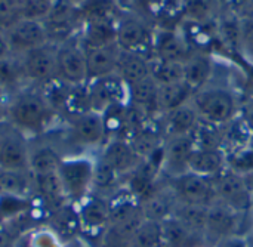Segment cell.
<instances>
[{
  "instance_id": "obj_37",
  "label": "cell",
  "mask_w": 253,
  "mask_h": 247,
  "mask_svg": "<svg viewBox=\"0 0 253 247\" xmlns=\"http://www.w3.org/2000/svg\"><path fill=\"white\" fill-rule=\"evenodd\" d=\"M129 142L135 150L136 156L142 160L159 148V135L153 129L144 127Z\"/></svg>"
},
{
  "instance_id": "obj_16",
  "label": "cell",
  "mask_w": 253,
  "mask_h": 247,
  "mask_svg": "<svg viewBox=\"0 0 253 247\" xmlns=\"http://www.w3.org/2000/svg\"><path fill=\"white\" fill-rule=\"evenodd\" d=\"M122 49L117 43L84 49L86 67H87V82L116 74L117 62Z\"/></svg>"
},
{
  "instance_id": "obj_14",
  "label": "cell",
  "mask_w": 253,
  "mask_h": 247,
  "mask_svg": "<svg viewBox=\"0 0 253 247\" xmlns=\"http://www.w3.org/2000/svg\"><path fill=\"white\" fill-rule=\"evenodd\" d=\"M68 138L82 147L96 145L105 141V127L102 116L95 111H89L68 122Z\"/></svg>"
},
{
  "instance_id": "obj_44",
  "label": "cell",
  "mask_w": 253,
  "mask_h": 247,
  "mask_svg": "<svg viewBox=\"0 0 253 247\" xmlns=\"http://www.w3.org/2000/svg\"><path fill=\"white\" fill-rule=\"evenodd\" d=\"M243 120H245V124L251 130H253V93L249 95V98L246 99L243 105Z\"/></svg>"
},
{
  "instance_id": "obj_6",
  "label": "cell",
  "mask_w": 253,
  "mask_h": 247,
  "mask_svg": "<svg viewBox=\"0 0 253 247\" xmlns=\"http://www.w3.org/2000/svg\"><path fill=\"white\" fill-rule=\"evenodd\" d=\"M56 49L58 44L49 41L19 55L28 82L43 86L56 79Z\"/></svg>"
},
{
  "instance_id": "obj_36",
  "label": "cell",
  "mask_w": 253,
  "mask_h": 247,
  "mask_svg": "<svg viewBox=\"0 0 253 247\" xmlns=\"http://www.w3.org/2000/svg\"><path fill=\"white\" fill-rule=\"evenodd\" d=\"M218 31L221 39L231 46L233 49L240 47V37H242V19L237 18L234 13H228L219 19Z\"/></svg>"
},
{
  "instance_id": "obj_35",
  "label": "cell",
  "mask_w": 253,
  "mask_h": 247,
  "mask_svg": "<svg viewBox=\"0 0 253 247\" xmlns=\"http://www.w3.org/2000/svg\"><path fill=\"white\" fill-rule=\"evenodd\" d=\"M163 231L168 247H188L194 242V237L199 236L185 228L172 216L163 221Z\"/></svg>"
},
{
  "instance_id": "obj_32",
  "label": "cell",
  "mask_w": 253,
  "mask_h": 247,
  "mask_svg": "<svg viewBox=\"0 0 253 247\" xmlns=\"http://www.w3.org/2000/svg\"><path fill=\"white\" fill-rule=\"evenodd\" d=\"M62 162L59 153L50 145H42L34 150H30L28 170L31 175H46L58 172V167Z\"/></svg>"
},
{
  "instance_id": "obj_28",
  "label": "cell",
  "mask_w": 253,
  "mask_h": 247,
  "mask_svg": "<svg viewBox=\"0 0 253 247\" xmlns=\"http://www.w3.org/2000/svg\"><path fill=\"white\" fill-rule=\"evenodd\" d=\"M208 213H209V207L178 202L176 205H173L170 216L175 218L178 222H181L185 228H188L194 234L200 236V234H206Z\"/></svg>"
},
{
  "instance_id": "obj_49",
  "label": "cell",
  "mask_w": 253,
  "mask_h": 247,
  "mask_svg": "<svg viewBox=\"0 0 253 247\" xmlns=\"http://www.w3.org/2000/svg\"><path fill=\"white\" fill-rule=\"evenodd\" d=\"M222 247H248V245L240 239H227Z\"/></svg>"
},
{
  "instance_id": "obj_22",
  "label": "cell",
  "mask_w": 253,
  "mask_h": 247,
  "mask_svg": "<svg viewBox=\"0 0 253 247\" xmlns=\"http://www.w3.org/2000/svg\"><path fill=\"white\" fill-rule=\"evenodd\" d=\"M33 191L36 193L37 199L46 206L49 213L68 202L56 172L46 175H33Z\"/></svg>"
},
{
  "instance_id": "obj_3",
  "label": "cell",
  "mask_w": 253,
  "mask_h": 247,
  "mask_svg": "<svg viewBox=\"0 0 253 247\" xmlns=\"http://www.w3.org/2000/svg\"><path fill=\"white\" fill-rule=\"evenodd\" d=\"M193 107L196 108L200 120L221 126L234 119L237 102L234 95L222 87H205L194 93Z\"/></svg>"
},
{
  "instance_id": "obj_17",
  "label": "cell",
  "mask_w": 253,
  "mask_h": 247,
  "mask_svg": "<svg viewBox=\"0 0 253 247\" xmlns=\"http://www.w3.org/2000/svg\"><path fill=\"white\" fill-rule=\"evenodd\" d=\"M194 150L196 142L191 135L169 138V142L165 145L163 167L175 178L188 172V163Z\"/></svg>"
},
{
  "instance_id": "obj_10",
  "label": "cell",
  "mask_w": 253,
  "mask_h": 247,
  "mask_svg": "<svg viewBox=\"0 0 253 247\" xmlns=\"http://www.w3.org/2000/svg\"><path fill=\"white\" fill-rule=\"evenodd\" d=\"M80 21L83 22V16L79 9L70 6L65 0H55L49 15L43 21L49 41L59 44L70 40Z\"/></svg>"
},
{
  "instance_id": "obj_5",
  "label": "cell",
  "mask_w": 253,
  "mask_h": 247,
  "mask_svg": "<svg viewBox=\"0 0 253 247\" xmlns=\"http://www.w3.org/2000/svg\"><path fill=\"white\" fill-rule=\"evenodd\" d=\"M56 79L77 86L87 83L86 53L79 39L67 40L56 49Z\"/></svg>"
},
{
  "instance_id": "obj_33",
  "label": "cell",
  "mask_w": 253,
  "mask_h": 247,
  "mask_svg": "<svg viewBox=\"0 0 253 247\" xmlns=\"http://www.w3.org/2000/svg\"><path fill=\"white\" fill-rule=\"evenodd\" d=\"M133 247H168L165 231H163V222L157 221H144L141 227L136 230L133 239Z\"/></svg>"
},
{
  "instance_id": "obj_23",
  "label": "cell",
  "mask_w": 253,
  "mask_h": 247,
  "mask_svg": "<svg viewBox=\"0 0 253 247\" xmlns=\"http://www.w3.org/2000/svg\"><path fill=\"white\" fill-rule=\"evenodd\" d=\"M236 210L231 207L219 203L212 205L209 207L208 213V227H206V234L212 237H219V239H230L234 233L237 219H236Z\"/></svg>"
},
{
  "instance_id": "obj_27",
  "label": "cell",
  "mask_w": 253,
  "mask_h": 247,
  "mask_svg": "<svg viewBox=\"0 0 253 247\" xmlns=\"http://www.w3.org/2000/svg\"><path fill=\"white\" fill-rule=\"evenodd\" d=\"M168 114L166 119V132L169 138L172 136H185L193 135L196 130L200 117L196 111V108L190 104H185L176 110H172Z\"/></svg>"
},
{
  "instance_id": "obj_13",
  "label": "cell",
  "mask_w": 253,
  "mask_h": 247,
  "mask_svg": "<svg viewBox=\"0 0 253 247\" xmlns=\"http://www.w3.org/2000/svg\"><path fill=\"white\" fill-rule=\"evenodd\" d=\"M218 200L236 212H243L251 205V194L242 175L234 170L222 169L212 178Z\"/></svg>"
},
{
  "instance_id": "obj_8",
  "label": "cell",
  "mask_w": 253,
  "mask_h": 247,
  "mask_svg": "<svg viewBox=\"0 0 253 247\" xmlns=\"http://www.w3.org/2000/svg\"><path fill=\"white\" fill-rule=\"evenodd\" d=\"M87 89L90 110L95 113L101 114L117 104H129V87L117 74L87 82Z\"/></svg>"
},
{
  "instance_id": "obj_2",
  "label": "cell",
  "mask_w": 253,
  "mask_h": 247,
  "mask_svg": "<svg viewBox=\"0 0 253 247\" xmlns=\"http://www.w3.org/2000/svg\"><path fill=\"white\" fill-rule=\"evenodd\" d=\"M95 162L87 157L62 159L58 167V178L61 181L64 194L70 203L79 205L92 191Z\"/></svg>"
},
{
  "instance_id": "obj_51",
  "label": "cell",
  "mask_w": 253,
  "mask_h": 247,
  "mask_svg": "<svg viewBox=\"0 0 253 247\" xmlns=\"http://www.w3.org/2000/svg\"><path fill=\"white\" fill-rule=\"evenodd\" d=\"M251 18H253V13H252V16H251Z\"/></svg>"
},
{
  "instance_id": "obj_11",
  "label": "cell",
  "mask_w": 253,
  "mask_h": 247,
  "mask_svg": "<svg viewBox=\"0 0 253 247\" xmlns=\"http://www.w3.org/2000/svg\"><path fill=\"white\" fill-rule=\"evenodd\" d=\"M153 40L154 36L150 27L141 18L135 15H125L117 21L116 43L122 50L145 55V52L153 46Z\"/></svg>"
},
{
  "instance_id": "obj_50",
  "label": "cell",
  "mask_w": 253,
  "mask_h": 247,
  "mask_svg": "<svg viewBox=\"0 0 253 247\" xmlns=\"http://www.w3.org/2000/svg\"><path fill=\"white\" fill-rule=\"evenodd\" d=\"M113 1H116V3H120V4H123V3H133L135 0H113Z\"/></svg>"
},
{
  "instance_id": "obj_38",
  "label": "cell",
  "mask_w": 253,
  "mask_h": 247,
  "mask_svg": "<svg viewBox=\"0 0 253 247\" xmlns=\"http://www.w3.org/2000/svg\"><path fill=\"white\" fill-rule=\"evenodd\" d=\"M119 173L108 166L104 160H98L95 162V167H93V181H92V190H98V191H104V190H110L116 185L117 179H119Z\"/></svg>"
},
{
  "instance_id": "obj_20",
  "label": "cell",
  "mask_w": 253,
  "mask_h": 247,
  "mask_svg": "<svg viewBox=\"0 0 253 247\" xmlns=\"http://www.w3.org/2000/svg\"><path fill=\"white\" fill-rule=\"evenodd\" d=\"M153 43H154L156 58L159 59L185 62L191 56L185 37L175 31H170V30L160 31L154 37Z\"/></svg>"
},
{
  "instance_id": "obj_1",
  "label": "cell",
  "mask_w": 253,
  "mask_h": 247,
  "mask_svg": "<svg viewBox=\"0 0 253 247\" xmlns=\"http://www.w3.org/2000/svg\"><path fill=\"white\" fill-rule=\"evenodd\" d=\"M59 116L49 105L37 87H25L12 95L6 108V119L27 136H39L49 130Z\"/></svg>"
},
{
  "instance_id": "obj_7",
  "label": "cell",
  "mask_w": 253,
  "mask_h": 247,
  "mask_svg": "<svg viewBox=\"0 0 253 247\" xmlns=\"http://www.w3.org/2000/svg\"><path fill=\"white\" fill-rule=\"evenodd\" d=\"M173 190L178 202L211 207L218 202L212 178L185 172L175 178Z\"/></svg>"
},
{
  "instance_id": "obj_26",
  "label": "cell",
  "mask_w": 253,
  "mask_h": 247,
  "mask_svg": "<svg viewBox=\"0 0 253 247\" xmlns=\"http://www.w3.org/2000/svg\"><path fill=\"white\" fill-rule=\"evenodd\" d=\"M27 82L28 80L25 77L19 55L9 53L0 59V87L6 93H18L19 90L25 89L24 83Z\"/></svg>"
},
{
  "instance_id": "obj_47",
  "label": "cell",
  "mask_w": 253,
  "mask_h": 247,
  "mask_svg": "<svg viewBox=\"0 0 253 247\" xmlns=\"http://www.w3.org/2000/svg\"><path fill=\"white\" fill-rule=\"evenodd\" d=\"M6 108H7V102H6V92L0 87V122L6 119Z\"/></svg>"
},
{
  "instance_id": "obj_39",
  "label": "cell",
  "mask_w": 253,
  "mask_h": 247,
  "mask_svg": "<svg viewBox=\"0 0 253 247\" xmlns=\"http://www.w3.org/2000/svg\"><path fill=\"white\" fill-rule=\"evenodd\" d=\"M216 0H184L182 4V12L194 21V22H203L209 19V16L215 10Z\"/></svg>"
},
{
  "instance_id": "obj_12",
  "label": "cell",
  "mask_w": 253,
  "mask_h": 247,
  "mask_svg": "<svg viewBox=\"0 0 253 247\" xmlns=\"http://www.w3.org/2000/svg\"><path fill=\"white\" fill-rule=\"evenodd\" d=\"M4 37L9 44L10 53L15 55H22L31 49L49 43L47 31L43 21L27 18H22L16 24H13L4 33Z\"/></svg>"
},
{
  "instance_id": "obj_42",
  "label": "cell",
  "mask_w": 253,
  "mask_h": 247,
  "mask_svg": "<svg viewBox=\"0 0 253 247\" xmlns=\"http://www.w3.org/2000/svg\"><path fill=\"white\" fill-rule=\"evenodd\" d=\"M240 49L243 53L253 61V18L242 19V37H240Z\"/></svg>"
},
{
  "instance_id": "obj_34",
  "label": "cell",
  "mask_w": 253,
  "mask_h": 247,
  "mask_svg": "<svg viewBox=\"0 0 253 247\" xmlns=\"http://www.w3.org/2000/svg\"><path fill=\"white\" fill-rule=\"evenodd\" d=\"M151 64V76L156 79L159 84L175 83L184 79V62L165 61V59H150Z\"/></svg>"
},
{
  "instance_id": "obj_18",
  "label": "cell",
  "mask_w": 253,
  "mask_h": 247,
  "mask_svg": "<svg viewBox=\"0 0 253 247\" xmlns=\"http://www.w3.org/2000/svg\"><path fill=\"white\" fill-rule=\"evenodd\" d=\"M116 36L117 22H114L111 16L87 18L83 21V28L79 41L83 49H90L116 43Z\"/></svg>"
},
{
  "instance_id": "obj_41",
  "label": "cell",
  "mask_w": 253,
  "mask_h": 247,
  "mask_svg": "<svg viewBox=\"0 0 253 247\" xmlns=\"http://www.w3.org/2000/svg\"><path fill=\"white\" fill-rule=\"evenodd\" d=\"M22 19L21 12L13 0H0V31L6 33L13 24Z\"/></svg>"
},
{
  "instance_id": "obj_21",
  "label": "cell",
  "mask_w": 253,
  "mask_h": 247,
  "mask_svg": "<svg viewBox=\"0 0 253 247\" xmlns=\"http://www.w3.org/2000/svg\"><path fill=\"white\" fill-rule=\"evenodd\" d=\"M116 74L123 80V83L129 87L148 76H151V64L150 58L135 52H120V58L117 62Z\"/></svg>"
},
{
  "instance_id": "obj_31",
  "label": "cell",
  "mask_w": 253,
  "mask_h": 247,
  "mask_svg": "<svg viewBox=\"0 0 253 247\" xmlns=\"http://www.w3.org/2000/svg\"><path fill=\"white\" fill-rule=\"evenodd\" d=\"M33 193V175L25 170L0 169V194L30 197Z\"/></svg>"
},
{
  "instance_id": "obj_30",
  "label": "cell",
  "mask_w": 253,
  "mask_h": 247,
  "mask_svg": "<svg viewBox=\"0 0 253 247\" xmlns=\"http://www.w3.org/2000/svg\"><path fill=\"white\" fill-rule=\"evenodd\" d=\"M194 96V92L188 87V84L181 80L175 83H166L159 84V95H157V107L159 110L169 113L172 110H176L185 104Z\"/></svg>"
},
{
  "instance_id": "obj_15",
  "label": "cell",
  "mask_w": 253,
  "mask_h": 247,
  "mask_svg": "<svg viewBox=\"0 0 253 247\" xmlns=\"http://www.w3.org/2000/svg\"><path fill=\"white\" fill-rule=\"evenodd\" d=\"M47 228L62 242H71L82 233L79 206L74 203H64L47 215Z\"/></svg>"
},
{
  "instance_id": "obj_48",
  "label": "cell",
  "mask_w": 253,
  "mask_h": 247,
  "mask_svg": "<svg viewBox=\"0 0 253 247\" xmlns=\"http://www.w3.org/2000/svg\"><path fill=\"white\" fill-rule=\"evenodd\" d=\"M70 6H73V7H76V9H79L80 12L92 1V0H65Z\"/></svg>"
},
{
  "instance_id": "obj_40",
  "label": "cell",
  "mask_w": 253,
  "mask_h": 247,
  "mask_svg": "<svg viewBox=\"0 0 253 247\" xmlns=\"http://www.w3.org/2000/svg\"><path fill=\"white\" fill-rule=\"evenodd\" d=\"M53 1L55 0H24L22 18L44 21V18L49 15L52 9Z\"/></svg>"
},
{
  "instance_id": "obj_9",
  "label": "cell",
  "mask_w": 253,
  "mask_h": 247,
  "mask_svg": "<svg viewBox=\"0 0 253 247\" xmlns=\"http://www.w3.org/2000/svg\"><path fill=\"white\" fill-rule=\"evenodd\" d=\"M77 206L82 224L80 236L83 234L89 239H99L101 242L105 230L110 225L108 200L96 193H90Z\"/></svg>"
},
{
  "instance_id": "obj_29",
  "label": "cell",
  "mask_w": 253,
  "mask_h": 247,
  "mask_svg": "<svg viewBox=\"0 0 253 247\" xmlns=\"http://www.w3.org/2000/svg\"><path fill=\"white\" fill-rule=\"evenodd\" d=\"M212 61L206 55H191L184 62V82L196 93L205 89L212 76Z\"/></svg>"
},
{
  "instance_id": "obj_46",
  "label": "cell",
  "mask_w": 253,
  "mask_h": 247,
  "mask_svg": "<svg viewBox=\"0 0 253 247\" xmlns=\"http://www.w3.org/2000/svg\"><path fill=\"white\" fill-rule=\"evenodd\" d=\"M10 53V49H9V44L6 41V37H4V33L0 31V59L7 56Z\"/></svg>"
},
{
  "instance_id": "obj_24",
  "label": "cell",
  "mask_w": 253,
  "mask_h": 247,
  "mask_svg": "<svg viewBox=\"0 0 253 247\" xmlns=\"http://www.w3.org/2000/svg\"><path fill=\"white\" fill-rule=\"evenodd\" d=\"M157 95H159V83L153 76L129 86V104L144 114H151L159 110L157 107Z\"/></svg>"
},
{
  "instance_id": "obj_45",
  "label": "cell",
  "mask_w": 253,
  "mask_h": 247,
  "mask_svg": "<svg viewBox=\"0 0 253 247\" xmlns=\"http://www.w3.org/2000/svg\"><path fill=\"white\" fill-rule=\"evenodd\" d=\"M13 242L15 237L10 230L4 224H0V247H13Z\"/></svg>"
},
{
  "instance_id": "obj_19",
  "label": "cell",
  "mask_w": 253,
  "mask_h": 247,
  "mask_svg": "<svg viewBox=\"0 0 253 247\" xmlns=\"http://www.w3.org/2000/svg\"><path fill=\"white\" fill-rule=\"evenodd\" d=\"M101 160H104L108 166H111L119 175H125L132 172L141 159L136 156L135 150L132 148L129 141L125 139H110L104 147Z\"/></svg>"
},
{
  "instance_id": "obj_43",
  "label": "cell",
  "mask_w": 253,
  "mask_h": 247,
  "mask_svg": "<svg viewBox=\"0 0 253 247\" xmlns=\"http://www.w3.org/2000/svg\"><path fill=\"white\" fill-rule=\"evenodd\" d=\"M31 247H62V242L49 230H37L33 233L31 237Z\"/></svg>"
},
{
  "instance_id": "obj_25",
  "label": "cell",
  "mask_w": 253,
  "mask_h": 247,
  "mask_svg": "<svg viewBox=\"0 0 253 247\" xmlns=\"http://www.w3.org/2000/svg\"><path fill=\"white\" fill-rule=\"evenodd\" d=\"M222 169H224V156L218 148L196 147L188 163V172L213 178Z\"/></svg>"
},
{
  "instance_id": "obj_4",
  "label": "cell",
  "mask_w": 253,
  "mask_h": 247,
  "mask_svg": "<svg viewBox=\"0 0 253 247\" xmlns=\"http://www.w3.org/2000/svg\"><path fill=\"white\" fill-rule=\"evenodd\" d=\"M30 147L27 135L7 120L0 122V169H28Z\"/></svg>"
}]
</instances>
